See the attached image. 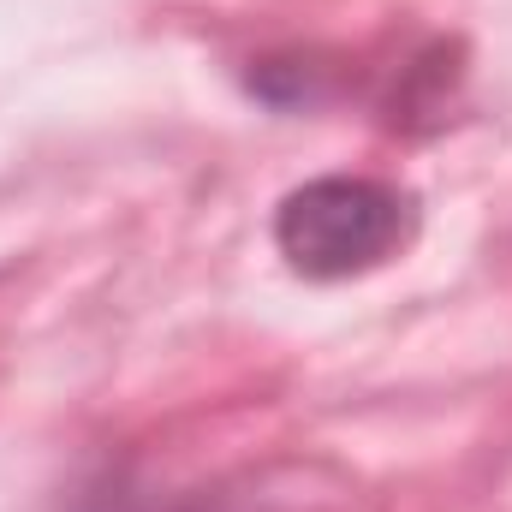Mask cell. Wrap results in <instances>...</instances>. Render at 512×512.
<instances>
[{
    "instance_id": "cell-1",
    "label": "cell",
    "mask_w": 512,
    "mask_h": 512,
    "mask_svg": "<svg viewBox=\"0 0 512 512\" xmlns=\"http://www.w3.org/2000/svg\"><path fill=\"white\" fill-rule=\"evenodd\" d=\"M274 239L298 274L346 280L411 239V197L376 179H316L280 203Z\"/></svg>"
}]
</instances>
